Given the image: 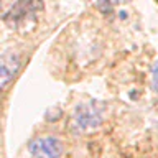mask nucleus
Instances as JSON below:
<instances>
[{
    "mask_svg": "<svg viewBox=\"0 0 158 158\" xmlns=\"http://www.w3.org/2000/svg\"><path fill=\"white\" fill-rule=\"evenodd\" d=\"M41 12H43V0H18L3 17V22L12 30L27 31V30L33 28L36 25Z\"/></svg>",
    "mask_w": 158,
    "mask_h": 158,
    "instance_id": "obj_1",
    "label": "nucleus"
},
{
    "mask_svg": "<svg viewBox=\"0 0 158 158\" xmlns=\"http://www.w3.org/2000/svg\"><path fill=\"white\" fill-rule=\"evenodd\" d=\"M74 125L82 132L97 128L104 120V104L102 102H87L76 107L73 115Z\"/></svg>",
    "mask_w": 158,
    "mask_h": 158,
    "instance_id": "obj_2",
    "label": "nucleus"
},
{
    "mask_svg": "<svg viewBox=\"0 0 158 158\" xmlns=\"http://www.w3.org/2000/svg\"><path fill=\"white\" fill-rule=\"evenodd\" d=\"M28 148L35 158H59L63 155L64 145L56 137H40L30 142Z\"/></svg>",
    "mask_w": 158,
    "mask_h": 158,
    "instance_id": "obj_3",
    "label": "nucleus"
},
{
    "mask_svg": "<svg viewBox=\"0 0 158 158\" xmlns=\"http://www.w3.org/2000/svg\"><path fill=\"white\" fill-rule=\"evenodd\" d=\"M20 66H22V59L17 54H0V91L13 81V77L20 71Z\"/></svg>",
    "mask_w": 158,
    "mask_h": 158,
    "instance_id": "obj_4",
    "label": "nucleus"
},
{
    "mask_svg": "<svg viewBox=\"0 0 158 158\" xmlns=\"http://www.w3.org/2000/svg\"><path fill=\"white\" fill-rule=\"evenodd\" d=\"M152 87L153 91L158 92V61L153 64V69H152Z\"/></svg>",
    "mask_w": 158,
    "mask_h": 158,
    "instance_id": "obj_5",
    "label": "nucleus"
},
{
    "mask_svg": "<svg viewBox=\"0 0 158 158\" xmlns=\"http://www.w3.org/2000/svg\"><path fill=\"white\" fill-rule=\"evenodd\" d=\"M130 0H101V3H106V8H110L114 5H123L128 3Z\"/></svg>",
    "mask_w": 158,
    "mask_h": 158,
    "instance_id": "obj_6",
    "label": "nucleus"
},
{
    "mask_svg": "<svg viewBox=\"0 0 158 158\" xmlns=\"http://www.w3.org/2000/svg\"><path fill=\"white\" fill-rule=\"evenodd\" d=\"M0 8H2V0H0Z\"/></svg>",
    "mask_w": 158,
    "mask_h": 158,
    "instance_id": "obj_7",
    "label": "nucleus"
}]
</instances>
